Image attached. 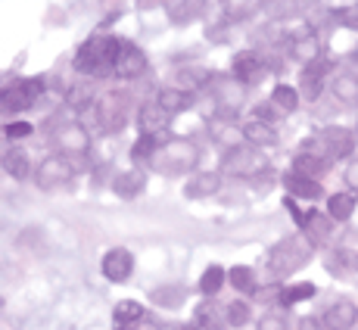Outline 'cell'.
Returning a JSON list of instances; mask_svg holds the SVG:
<instances>
[{"label": "cell", "mask_w": 358, "mask_h": 330, "mask_svg": "<svg viewBox=\"0 0 358 330\" xmlns=\"http://www.w3.org/2000/svg\"><path fill=\"white\" fill-rule=\"evenodd\" d=\"M119 38H109V34H94L85 44L78 47L72 66L78 75H91V78H103L115 69V57H119Z\"/></svg>", "instance_id": "cell-1"}, {"label": "cell", "mask_w": 358, "mask_h": 330, "mask_svg": "<svg viewBox=\"0 0 358 330\" xmlns=\"http://www.w3.org/2000/svg\"><path fill=\"white\" fill-rule=\"evenodd\" d=\"M199 162V150L187 137H165L159 150L150 159V168H156L159 175H190Z\"/></svg>", "instance_id": "cell-2"}, {"label": "cell", "mask_w": 358, "mask_h": 330, "mask_svg": "<svg viewBox=\"0 0 358 330\" xmlns=\"http://www.w3.org/2000/svg\"><path fill=\"white\" fill-rule=\"evenodd\" d=\"M315 256V243L306 234H290L284 237L271 252H268V271L271 274H293L299 268H306Z\"/></svg>", "instance_id": "cell-3"}, {"label": "cell", "mask_w": 358, "mask_h": 330, "mask_svg": "<svg viewBox=\"0 0 358 330\" xmlns=\"http://www.w3.org/2000/svg\"><path fill=\"white\" fill-rule=\"evenodd\" d=\"M302 147L315 150V153L324 156L327 162H340V159H349V156L355 153V131L330 125V128H321L315 137H308Z\"/></svg>", "instance_id": "cell-4"}, {"label": "cell", "mask_w": 358, "mask_h": 330, "mask_svg": "<svg viewBox=\"0 0 358 330\" xmlns=\"http://www.w3.org/2000/svg\"><path fill=\"white\" fill-rule=\"evenodd\" d=\"M97 125L103 134H119L128 125V113H131V97L125 91H106L97 97Z\"/></svg>", "instance_id": "cell-5"}, {"label": "cell", "mask_w": 358, "mask_h": 330, "mask_svg": "<svg viewBox=\"0 0 358 330\" xmlns=\"http://www.w3.org/2000/svg\"><path fill=\"white\" fill-rule=\"evenodd\" d=\"M268 171V156L262 153V147H231L222 159V175L234 178H256Z\"/></svg>", "instance_id": "cell-6"}, {"label": "cell", "mask_w": 358, "mask_h": 330, "mask_svg": "<svg viewBox=\"0 0 358 330\" xmlns=\"http://www.w3.org/2000/svg\"><path fill=\"white\" fill-rule=\"evenodd\" d=\"M206 87H209V97L215 100V106L222 115H234L240 106H243L246 85L237 81L234 75H209V78H206Z\"/></svg>", "instance_id": "cell-7"}, {"label": "cell", "mask_w": 358, "mask_h": 330, "mask_svg": "<svg viewBox=\"0 0 358 330\" xmlns=\"http://www.w3.org/2000/svg\"><path fill=\"white\" fill-rule=\"evenodd\" d=\"M72 175H75L72 162H69L63 153H50L34 168V184H38L41 190H59L72 181Z\"/></svg>", "instance_id": "cell-8"}, {"label": "cell", "mask_w": 358, "mask_h": 330, "mask_svg": "<svg viewBox=\"0 0 358 330\" xmlns=\"http://www.w3.org/2000/svg\"><path fill=\"white\" fill-rule=\"evenodd\" d=\"M44 94V81L41 78H16L13 85L3 87V109L6 113H22L31 109L38 97Z\"/></svg>", "instance_id": "cell-9"}, {"label": "cell", "mask_w": 358, "mask_h": 330, "mask_svg": "<svg viewBox=\"0 0 358 330\" xmlns=\"http://www.w3.org/2000/svg\"><path fill=\"white\" fill-rule=\"evenodd\" d=\"M53 147L63 156H85L91 150V137H87L85 125H78V122H63L53 131Z\"/></svg>", "instance_id": "cell-10"}, {"label": "cell", "mask_w": 358, "mask_h": 330, "mask_svg": "<svg viewBox=\"0 0 358 330\" xmlns=\"http://www.w3.org/2000/svg\"><path fill=\"white\" fill-rule=\"evenodd\" d=\"M143 72H147V53H143L134 41H122L113 75H119V78H125V81H134V78H141Z\"/></svg>", "instance_id": "cell-11"}, {"label": "cell", "mask_w": 358, "mask_h": 330, "mask_svg": "<svg viewBox=\"0 0 358 330\" xmlns=\"http://www.w3.org/2000/svg\"><path fill=\"white\" fill-rule=\"evenodd\" d=\"M324 85H330V63L324 57L315 59V63L302 66V75H299V94L302 100H318L321 91H324Z\"/></svg>", "instance_id": "cell-12"}, {"label": "cell", "mask_w": 358, "mask_h": 330, "mask_svg": "<svg viewBox=\"0 0 358 330\" xmlns=\"http://www.w3.org/2000/svg\"><path fill=\"white\" fill-rule=\"evenodd\" d=\"M100 271L109 284H125L131 278V271H134V256H131V250H125V246L109 250L100 262Z\"/></svg>", "instance_id": "cell-13"}, {"label": "cell", "mask_w": 358, "mask_h": 330, "mask_svg": "<svg viewBox=\"0 0 358 330\" xmlns=\"http://www.w3.org/2000/svg\"><path fill=\"white\" fill-rule=\"evenodd\" d=\"M231 75L237 81H243L246 87L259 85V81L265 78V59H262L256 50H240L237 57H234V63H231Z\"/></svg>", "instance_id": "cell-14"}, {"label": "cell", "mask_w": 358, "mask_h": 330, "mask_svg": "<svg viewBox=\"0 0 358 330\" xmlns=\"http://www.w3.org/2000/svg\"><path fill=\"white\" fill-rule=\"evenodd\" d=\"M321 324H324L327 330H352L358 324V306L352 299H336L334 306L324 308Z\"/></svg>", "instance_id": "cell-15"}, {"label": "cell", "mask_w": 358, "mask_h": 330, "mask_svg": "<svg viewBox=\"0 0 358 330\" xmlns=\"http://www.w3.org/2000/svg\"><path fill=\"white\" fill-rule=\"evenodd\" d=\"M209 0H165V16L171 25H190L206 16Z\"/></svg>", "instance_id": "cell-16"}, {"label": "cell", "mask_w": 358, "mask_h": 330, "mask_svg": "<svg viewBox=\"0 0 358 330\" xmlns=\"http://www.w3.org/2000/svg\"><path fill=\"white\" fill-rule=\"evenodd\" d=\"M222 190V171H194L184 184V196L187 199H209Z\"/></svg>", "instance_id": "cell-17"}, {"label": "cell", "mask_w": 358, "mask_h": 330, "mask_svg": "<svg viewBox=\"0 0 358 330\" xmlns=\"http://www.w3.org/2000/svg\"><path fill=\"white\" fill-rule=\"evenodd\" d=\"M302 234H306L308 240H312L315 246L327 243L330 234H334V218H330V212H318V209H308L306 218H302Z\"/></svg>", "instance_id": "cell-18"}, {"label": "cell", "mask_w": 358, "mask_h": 330, "mask_svg": "<svg viewBox=\"0 0 358 330\" xmlns=\"http://www.w3.org/2000/svg\"><path fill=\"white\" fill-rule=\"evenodd\" d=\"M284 187L290 190L293 199H321L324 196V187H321L318 178H308V175H299V171H287L284 175Z\"/></svg>", "instance_id": "cell-19"}, {"label": "cell", "mask_w": 358, "mask_h": 330, "mask_svg": "<svg viewBox=\"0 0 358 330\" xmlns=\"http://www.w3.org/2000/svg\"><path fill=\"white\" fill-rule=\"evenodd\" d=\"M240 134H243V141L246 143H252V147H274L278 143V131H274V125L268 119H250V122H243L240 125Z\"/></svg>", "instance_id": "cell-20"}, {"label": "cell", "mask_w": 358, "mask_h": 330, "mask_svg": "<svg viewBox=\"0 0 358 330\" xmlns=\"http://www.w3.org/2000/svg\"><path fill=\"white\" fill-rule=\"evenodd\" d=\"M290 57L296 59V63L308 66L315 63V59H321V41L315 31H299L290 38Z\"/></svg>", "instance_id": "cell-21"}, {"label": "cell", "mask_w": 358, "mask_h": 330, "mask_svg": "<svg viewBox=\"0 0 358 330\" xmlns=\"http://www.w3.org/2000/svg\"><path fill=\"white\" fill-rule=\"evenodd\" d=\"M169 119H171V115L159 106V100H156V97L143 103L141 113H137V125H141V134H159V131H165Z\"/></svg>", "instance_id": "cell-22"}, {"label": "cell", "mask_w": 358, "mask_h": 330, "mask_svg": "<svg viewBox=\"0 0 358 330\" xmlns=\"http://www.w3.org/2000/svg\"><path fill=\"white\" fill-rule=\"evenodd\" d=\"M143 187H147V175H143L141 168H131V171H119V175L113 178V194L122 196V199H134L143 194Z\"/></svg>", "instance_id": "cell-23"}, {"label": "cell", "mask_w": 358, "mask_h": 330, "mask_svg": "<svg viewBox=\"0 0 358 330\" xmlns=\"http://www.w3.org/2000/svg\"><path fill=\"white\" fill-rule=\"evenodd\" d=\"M330 94L346 106H358V75L355 72H336L330 78Z\"/></svg>", "instance_id": "cell-24"}, {"label": "cell", "mask_w": 358, "mask_h": 330, "mask_svg": "<svg viewBox=\"0 0 358 330\" xmlns=\"http://www.w3.org/2000/svg\"><path fill=\"white\" fill-rule=\"evenodd\" d=\"M156 100H159V106L169 115H181L184 109L194 106V97H190V91H184V87H162V91L156 94Z\"/></svg>", "instance_id": "cell-25"}, {"label": "cell", "mask_w": 358, "mask_h": 330, "mask_svg": "<svg viewBox=\"0 0 358 330\" xmlns=\"http://www.w3.org/2000/svg\"><path fill=\"white\" fill-rule=\"evenodd\" d=\"M265 6V0H222V10L228 22H246Z\"/></svg>", "instance_id": "cell-26"}, {"label": "cell", "mask_w": 358, "mask_h": 330, "mask_svg": "<svg viewBox=\"0 0 358 330\" xmlns=\"http://www.w3.org/2000/svg\"><path fill=\"white\" fill-rule=\"evenodd\" d=\"M327 159L324 156H318L315 150H306V147H299V153H296V159H293V171H299V175H308V178H318L321 171L327 168Z\"/></svg>", "instance_id": "cell-27"}, {"label": "cell", "mask_w": 358, "mask_h": 330, "mask_svg": "<svg viewBox=\"0 0 358 330\" xmlns=\"http://www.w3.org/2000/svg\"><path fill=\"white\" fill-rule=\"evenodd\" d=\"M150 299H153L156 308H181L184 299H187V287H181V284L156 287V290L150 293Z\"/></svg>", "instance_id": "cell-28"}, {"label": "cell", "mask_w": 358, "mask_h": 330, "mask_svg": "<svg viewBox=\"0 0 358 330\" xmlns=\"http://www.w3.org/2000/svg\"><path fill=\"white\" fill-rule=\"evenodd\" d=\"M299 97H302V94L296 91V87L278 85V87L271 91V106H274V113H280V115L296 113V106H299Z\"/></svg>", "instance_id": "cell-29"}, {"label": "cell", "mask_w": 358, "mask_h": 330, "mask_svg": "<svg viewBox=\"0 0 358 330\" xmlns=\"http://www.w3.org/2000/svg\"><path fill=\"white\" fill-rule=\"evenodd\" d=\"M3 171H6L10 178H16V181H25V178L31 175L29 156H25L22 150H6V156H3Z\"/></svg>", "instance_id": "cell-30"}, {"label": "cell", "mask_w": 358, "mask_h": 330, "mask_svg": "<svg viewBox=\"0 0 358 330\" xmlns=\"http://www.w3.org/2000/svg\"><path fill=\"white\" fill-rule=\"evenodd\" d=\"M327 212L334 222H349L355 212V196L352 194H334L327 196Z\"/></svg>", "instance_id": "cell-31"}, {"label": "cell", "mask_w": 358, "mask_h": 330, "mask_svg": "<svg viewBox=\"0 0 358 330\" xmlns=\"http://www.w3.org/2000/svg\"><path fill=\"white\" fill-rule=\"evenodd\" d=\"M256 330H293L290 312H287L284 306H278V308H268V312L259 318Z\"/></svg>", "instance_id": "cell-32"}, {"label": "cell", "mask_w": 358, "mask_h": 330, "mask_svg": "<svg viewBox=\"0 0 358 330\" xmlns=\"http://www.w3.org/2000/svg\"><path fill=\"white\" fill-rule=\"evenodd\" d=\"M228 280H231L234 290H240V293H256V274H252V268L234 265L231 271H228Z\"/></svg>", "instance_id": "cell-33"}, {"label": "cell", "mask_w": 358, "mask_h": 330, "mask_svg": "<svg viewBox=\"0 0 358 330\" xmlns=\"http://www.w3.org/2000/svg\"><path fill=\"white\" fill-rule=\"evenodd\" d=\"M224 280H228V271H224V268H218V265H209L203 271V278H199V290H203L206 296H215V293L222 290Z\"/></svg>", "instance_id": "cell-34"}, {"label": "cell", "mask_w": 358, "mask_h": 330, "mask_svg": "<svg viewBox=\"0 0 358 330\" xmlns=\"http://www.w3.org/2000/svg\"><path fill=\"white\" fill-rule=\"evenodd\" d=\"M159 134H141L137 137V143L134 147H131V156H134V159H141V162H150L153 159V153L156 150H159Z\"/></svg>", "instance_id": "cell-35"}, {"label": "cell", "mask_w": 358, "mask_h": 330, "mask_svg": "<svg viewBox=\"0 0 358 330\" xmlns=\"http://www.w3.org/2000/svg\"><path fill=\"white\" fill-rule=\"evenodd\" d=\"M113 318H115V324H134V321L143 318V306L141 302H134V299H125V302L115 306Z\"/></svg>", "instance_id": "cell-36"}, {"label": "cell", "mask_w": 358, "mask_h": 330, "mask_svg": "<svg viewBox=\"0 0 358 330\" xmlns=\"http://www.w3.org/2000/svg\"><path fill=\"white\" fill-rule=\"evenodd\" d=\"M315 293H318L315 290V284H290V287L280 290V302H284V306H296V302L312 299Z\"/></svg>", "instance_id": "cell-37"}, {"label": "cell", "mask_w": 358, "mask_h": 330, "mask_svg": "<svg viewBox=\"0 0 358 330\" xmlns=\"http://www.w3.org/2000/svg\"><path fill=\"white\" fill-rule=\"evenodd\" d=\"M224 321H228L231 327H246L250 324V306L240 299L228 302V306H224Z\"/></svg>", "instance_id": "cell-38"}, {"label": "cell", "mask_w": 358, "mask_h": 330, "mask_svg": "<svg viewBox=\"0 0 358 330\" xmlns=\"http://www.w3.org/2000/svg\"><path fill=\"white\" fill-rule=\"evenodd\" d=\"M336 19H340V25H343V29H349V31H358V3H349V6H343V10L336 13Z\"/></svg>", "instance_id": "cell-39"}, {"label": "cell", "mask_w": 358, "mask_h": 330, "mask_svg": "<svg viewBox=\"0 0 358 330\" xmlns=\"http://www.w3.org/2000/svg\"><path fill=\"white\" fill-rule=\"evenodd\" d=\"M31 131H34L31 122H10V125H6V137H10V141H22V137H29Z\"/></svg>", "instance_id": "cell-40"}, {"label": "cell", "mask_w": 358, "mask_h": 330, "mask_svg": "<svg viewBox=\"0 0 358 330\" xmlns=\"http://www.w3.org/2000/svg\"><path fill=\"white\" fill-rule=\"evenodd\" d=\"M87 103H91V91H87V87H72V91H69V106L85 109Z\"/></svg>", "instance_id": "cell-41"}, {"label": "cell", "mask_w": 358, "mask_h": 330, "mask_svg": "<svg viewBox=\"0 0 358 330\" xmlns=\"http://www.w3.org/2000/svg\"><path fill=\"white\" fill-rule=\"evenodd\" d=\"M343 178H346V187H349V190H352V194L358 196V159H355L352 165H349V168H346V175H343Z\"/></svg>", "instance_id": "cell-42"}, {"label": "cell", "mask_w": 358, "mask_h": 330, "mask_svg": "<svg viewBox=\"0 0 358 330\" xmlns=\"http://www.w3.org/2000/svg\"><path fill=\"white\" fill-rule=\"evenodd\" d=\"M296 330H327L324 324H321V321H315V318H302L299 321V327Z\"/></svg>", "instance_id": "cell-43"}, {"label": "cell", "mask_w": 358, "mask_h": 330, "mask_svg": "<svg viewBox=\"0 0 358 330\" xmlns=\"http://www.w3.org/2000/svg\"><path fill=\"white\" fill-rule=\"evenodd\" d=\"M196 330H222L218 324H196Z\"/></svg>", "instance_id": "cell-44"}, {"label": "cell", "mask_w": 358, "mask_h": 330, "mask_svg": "<svg viewBox=\"0 0 358 330\" xmlns=\"http://www.w3.org/2000/svg\"><path fill=\"white\" fill-rule=\"evenodd\" d=\"M115 330H137V324H119Z\"/></svg>", "instance_id": "cell-45"}, {"label": "cell", "mask_w": 358, "mask_h": 330, "mask_svg": "<svg viewBox=\"0 0 358 330\" xmlns=\"http://www.w3.org/2000/svg\"><path fill=\"white\" fill-rule=\"evenodd\" d=\"M352 330H358V324H355V327H352Z\"/></svg>", "instance_id": "cell-46"}, {"label": "cell", "mask_w": 358, "mask_h": 330, "mask_svg": "<svg viewBox=\"0 0 358 330\" xmlns=\"http://www.w3.org/2000/svg\"><path fill=\"white\" fill-rule=\"evenodd\" d=\"M355 128H358V122H355Z\"/></svg>", "instance_id": "cell-47"}]
</instances>
